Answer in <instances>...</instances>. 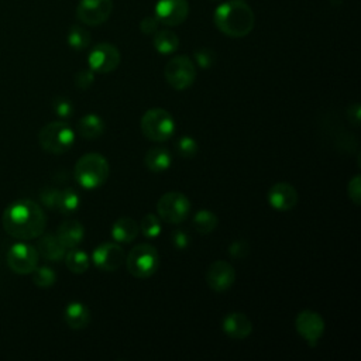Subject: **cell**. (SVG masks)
<instances>
[{
    "mask_svg": "<svg viewBox=\"0 0 361 361\" xmlns=\"http://www.w3.org/2000/svg\"><path fill=\"white\" fill-rule=\"evenodd\" d=\"M235 281V271L233 265L227 261L219 259L209 265L206 271V282L209 288L214 292H226L233 286Z\"/></svg>",
    "mask_w": 361,
    "mask_h": 361,
    "instance_id": "cell-14",
    "label": "cell"
},
{
    "mask_svg": "<svg viewBox=\"0 0 361 361\" xmlns=\"http://www.w3.org/2000/svg\"><path fill=\"white\" fill-rule=\"evenodd\" d=\"M52 109L55 111V114L61 118H66L71 117L73 113V104L69 99L66 97H56L52 102Z\"/></svg>",
    "mask_w": 361,
    "mask_h": 361,
    "instance_id": "cell-33",
    "label": "cell"
},
{
    "mask_svg": "<svg viewBox=\"0 0 361 361\" xmlns=\"http://www.w3.org/2000/svg\"><path fill=\"white\" fill-rule=\"evenodd\" d=\"M295 327L299 336L313 347L324 333V320L313 310H302L295 319Z\"/></svg>",
    "mask_w": 361,
    "mask_h": 361,
    "instance_id": "cell-12",
    "label": "cell"
},
{
    "mask_svg": "<svg viewBox=\"0 0 361 361\" xmlns=\"http://www.w3.org/2000/svg\"><path fill=\"white\" fill-rule=\"evenodd\" d=\"M193 58L202 69H209L216 61V54L209 48H199L195 51Z\"/></svg>",
    "mask_w": 361,
    "mask_h": 361,
    "instance_id": "cell-32",
    "label": "cell"
},
{
    "mask_svg": "<svg viewBox=\"0 0 361 361\" xmlns=\"http://www.w3.org/2000/svg\"><path fill=\"white\" fill-rule=\"evenodd\" d=\"M6 262L14 274H31L38 265V251L35 247L21 240L8 248L6 254Z\"/></svg>",
    "mask_w": 361,
    "mask_h": 361,
    "instance_id": "cell-9",
    "label": "cell"
},
{
    "mask_svg": "<svg viewBox=\"0 0 361 361\" xmlns=\"http://www.w3.org/2000/svg\"><path fill=\"white\" fill-rule=\"evenodd\" d=\"M58 240L65 248H73L82 243L85 235V228L78 220H65L59 224L56 234Z\"/></svg>",
    "mask_w": 361,
    "mask_h": 361,
    "instance_id": "cell-18",
    "label": "cell"
},
{
    "mask_svg": "<svg viewBox=\"0 0 361 361\" xmlns=\"http://www.w3.org/2000/svg\"><path fill=\"white\" fill-rule=\"evenodd\" d=\"M79 203H80V197L76 193V190H73L72 188H68V189L59 190L55 210H58L62 214H71L78 210Z\"/></svg>",
    "mask_w": 361,
    "mask_h": 361,
    "instance_id": "cell-26",
    "label": "cell"
},
{
    "mask_svg": "<svg viewBox=\"0 0 361 361\" xmlns=\"http://www.w3.org/2000/svg\"><path fill=\"white\" fill-rule=\"evenodd\" d=\"M94 82V72L89 68V69H82L75 75V85L79 89H87L92 86V83Z\"/></svg>",
    "mask_w": 361,
    "mask_h": 361,
    "instance_id": "cell-35",
    "label": "cell"
},
{
    "mask_svg": "<svg viewBox=\"0 0 361 361\" xmlns=\"http://www.w3.org/2000/svg\"><path fill=\"white\" fill-rule=\"evenodd\" d=\"M250 251V247H248V243L244 241V240H237L234 241L230 248H228V254L235 258V259H241L244 258Z\"/></svg>",
    "mask_w": 361,
    "mask_h": 361,
    "instance_id": "cell-38",
    "label": "cell"
},
{
    "mask_svg": "<svg viewBox=\"0 0 361 361\" xmlns=\"http://www.w3.org/2000/svg\"><path fill=\"white\" fill-rule=\"evenodd\" d=\"M109 173L110 165L107 159L97 152L82 155L73 169L76 182L85 189H96L102 186L107 180Z\"/></svg>",
    "mask_w": 361,
    "mask_h": 361,
    "instance_id": "cell-3",
    "label": "cell"
},
{
    "mask_svg": "<svg viewBox=\"0 0 361 361\" xmlns=\"http://www.w3.org/2000/svg\"><path fill=\"white\" fill-rule=\"evenodd\" d=\"M31 274H32V282L39 288H49L56 281L55 271L45 265H42V267L37 265Z\"/></svg>",
    "mask_w": 361,
    "mask_h": 361,
    "instance_id": "cell-29",
    "label": "cell"
},
{
    "mask_svg": "<svg viewBox=\"0 0 361 361\" xmlns=\"http://www.w3.org/2000/svg\"><path fill=\"white\" fill-rule=\"evenodd\" d=\"M221 329L226 336L233 340H244L252 331L251 320L240 312H233L224 316L221 322Z\"/></svg>",
    "mask_w": 361,
    "mask_h": 361,
    "instance_id": "cell-17",
    "label": "cell"
},
{
    "mask_svg": "<svg viewBox=\"0 0 361 361\" xmlns=\"http://www.w3.org/2000/svg\"><path fill=\"white\" fill-rule=\"evenodd\" d=\"M78 133L86 140L99 138L104 133V121L97 114H85L78 121Z\"/></svg>",
    "mask_w": 361,
    "mask_h": 361,
    "instance_id": "cell-23",
    "label": "cell"
},
{
    "mask_svg": "<svg viewBox=\"0 0 361 361\" xmlns=\"http://www.w3.org/2000/svg\"><path fill=\"white\" fill-rule=\"evenodd\" d=\"M348 197L353 200L354 204L361 203V176L355 175L347 185Z\"/></svg>",
    "mask_w": 361,
    "mask_h": 361,
    "instance_id": "cell-36",
    "label": "cell"
},
{
    "mask_svg": "<svg viewBox=\"0 0 361 361\" xmlns=\"http://www.w3.org/2000/svg\"><path fill=\"white\" fill-rule=\"evenodd\" d=\"M154 48L164 55L172 54L179 48V38L171 30H157L154 34Z\"/></svg>",
    "mask_w": 361,
    "mask_h": 361,
    "instance_id": "cell-24",
    "label": "cell"
},
{
    "mask_svg": "<svg viewBox=\"0 0 361 361\" xmlns=\"http://www.w3.org/2000/svg\"><path fill=\"white\" fill-rule=\"evenodd\" d=\"M120 52L118 49L109 42L97 44L92 48L87 56L89 68L93 72L99 73H109L114 71L120 63Z\"/></svg>",
    "mask_w": 361,
    "mask_h": 361,
    "instance_id": "cell-10",
    "label": "cell"
},
{
    "mask_svg": "<svg viewBox=\"0 0 361 361\" xmlns=\"http://www.w3.org/2000/svg\"><path fill=\"white\" fill-rule=\"evenodd\" d=\"M158 217L165 223L179 224L188 219L190 213V202L180 192H166L157 203Z\"/></svg>",
    "mask_w": 361,
    "mask_h": 361,
    "instance_id": "cell-7",
    "label": "cell"
},
{
    "mask_svg": "<svg viewBox=\"0 0 361 361\" xmlns=\"http://www.w3.org/2000/svg\"><path fill=\"white\" fill-rule=\"evenodd\" d=\"M189 14L188 0H158L155 4L157 20L169 27L182 24Z\"/></svg>",
    "mask_w": 361,
    "mask_h": 361,
    "instance_id": "cell-13",
    "label": "cell"
},
{
    "mask_svg": "<svg viewBox=\"0 0 361 361\" xmlns=\"http://www.w3.org/2000/svg\"><path fill=\"white\" fill-rule=\"evenodd\" d=\"M213 21L217 30L224 35L241 38L252 31L255 17L251 7L244 0H228L214 10Z\"/></svg>",
    "mask_w": 361,
    "mask_h": 361,
    "instance_id": "cell-2",
    "label": "cell"
},
{
    "mask_svg": "<svg viewBox=\"0 0 361 361\" xmlns=\"http://www.w3.org/2000/svg\"><path fill=\"white\" fill-rule=\"evenodd\" d=\"M58 196H59V189L55 188H44L39 193V200L41 203L48 207L55 210L56 209V202H58Z\"/></svg>",
    "mask_w": 361,
    "mask_h": 361,
    "instance_id": "cell-34",
    "label": "cell"
},
{
    "mask_svg": "<svg viewBox=\"0 0 361 361\" xmlns=\"http://www.w3.org/2000/svg\"><path fill=\"white\" fill-rule=\"evenodd\" d=\"M158 25H159V21L157 20L155 16H148V17H144L140 23V30L142 34H155L157 30H158Z\"/></svg>",
    "mask_w": 361,
    "mask_h": 361,
    "instance_id": "cell-39",
    "label": "cell"
},
{
    "mask_svg": "<svg viewBox=\"0 0 361 361\" xmlns=\"http://www.w3.org/2000/svg\"><path fill=\"white\" fill-rule=\"evenodd\" d=\"M92 259L93 264L106 272H111L118 269L124 259H126V254L123 251V248L116 244V243H103L100 245H97L92 254Z\"/></svg>",
    "mask_w": 361,
    "mask_h": 361,
    "instance_id": "cell-15",
    "label": "cell"
},
{
    "mask_svg": "<svg viewBox=\"0 0 361 361\" xmlns=\"http://www.w3.org/2000/svg\"><path fill=\"white\" fill-rule=\"evenodd\" d=\"M63 319L66 324L73 330L85 329L90 322L89 309L80 302H71L63 310Z\"/></svg>",
    "mask_w": 361,
    "mask_h": 361,
    "instance_id": "cell-20",
    "label": "cell"
},
{
    "mask_svg": "<svg viewBox=\"0 0 361 361\" xmlns=\"http://www.w3.org/2000/svg\"><path fill=\"white\" fill-rule=\"evenodd\" d=\"M68 44L71 48L82 51L90 44V32L80 25H73L68 31Z\"/></svg>",
    "mask_w": 361,
    "mask_h": 361,
    "instance_id": "cell-28",
    "label": "cell"
},
{
    "mask_svg": "<svg viewBox=\"0 0 361 361\" xmlns=\"http://www.w3.org/2000/svg\"><path fill=\"white\" fill-rule=\"evenodd\" d=\"M138 230H140L138 223L134 219L126 216V217H120L113 223L110 233L117 243H131L138 235Z\"/></svg>",
    "mask_w": 361,
    "mask_h": 361,
    "instance_id": "cell-21",
    "label": "cell"
},
{
    "mask_svg": "<svg viewBox=\"0 0 361 361\" xmlns=\"http://www.w3.org/2000/svg\"><path fill=\"white\" fill-rule=\"evenodd\" d=\"M140 127L145 138L155 142H164L173 135L175 120L166 110L155 107L142 114Z\"/></svg>",
    "mask_w": 361,
    "mask_h": 361,
    "instance_id": "cell-5",
    "label": "cell"
},
{
    "mask_svg": "<svg viewBox=\"0 0 361 361\" xmlns=\"http://www.w3.org/2000/svg\"><path fill=\"white\" fill-rule=\"evenodd\" d=\"M197 142L195 138L189 137V135H183L176 142V149L178 154L183 158H193L197 154Z\"/></svg>",
    "mask_w": 361,
    "mask_h": 361,
    "instance_id": "cell-31",
    "label": "cell"
},
{
    "mask_svg": "<svg viewBox=\"0 0 361 361\" xmlns=\"http://www.w3.org/2000/svg\"><path fill=\"white\" fill-rule=\"evenodd\" d=\"M172 157L165 147H152L144 157V165L151 172H164L171 166Z\"/></svg>",
    "mask_w": 361,
    "mask_h": 361,
    "instance_id": "cell-22",
    "label": "cell"
},
{
    "mask_svg": "<svg viewBox=\"0 0 361 361\" xmlns=\"http://www.w3.org/2000/svg\"><path fill=\"white\" fill-rule=\"evenodd\" d=\"M217 216L210 210H199L193 216V228L199 234H210L217 227Z\"/></svg>",
    "mask_w": 361,
    "mask_h": 361,
    "instance_id": "cell-27",
    "label": "cell"
},
{
    "mask_svg": "<svg viewBox=\"0 0 361 361\" xmlns=\"http://www.w3.org/2000/svg\"><path fill=\"white\" fill-rule=\"evenodd\" d=\"M41 148L49 154H63L69 151L75 142V133L69 124L63 121H51L38 133Z\"/></svg>",
    "mask_w": 361,
    "mask_h": 361,
    "instance_id": "cell-4",
    "label": "cell"
},
{
    "mask_svg": "<svg viewBox=\"0 0 361 361\" xmlns=\"http://www.w3.org/2000/svg\"><path fill=\"white\" fill-rule=\"evenodd\" d=\"M63 258H65L68 269L73 274H83L89 268V264H90L89 255L83 250H79L76 247L71 248L65 254Z\"/></svg>",
    "mask_w": 361,
    "mask_h": 361,
    "instance_id": "cell-25",
    "label": "cell"
},
{
    "mask_svg": "<svg viewBox=\"0 0 361 361\" xmlns=\"http://www.w3.org/2000/svg\"><path fill=\"white\" fill-rule=\"evenodd\" d=\"M164 75L171 87L175 90H185L195 82L196 68L189 56L178 55L168 61Z\"/></svg>",
    "mask_w": 361,
    "mask_h": 361,
    "instance_id": "cell-8",
    "label": "cell"
},
{
    "mask_svg": "<svg viewBox=\"0 0 361 361\" xmlns=\"http://www.w3.org/2000/svg\"><path fill=\"white\" fill-rule=\"evenodd\" d=\"M171 243L176 250H185L190 244V238L185 230L176 228L171 233Z\"/></svg>",
    "mask_w": 361,
    "mask_h": 361,
    "instance_id": "cell-37",
    "label": "cell"
},
{
    "mask_svg": "<svg viewBox=\"0 0 361 361\" xmlns=\"http://www.w3.org/2000/svg\"><path fill=\"white\" fill-rule=\"evenodd\" d=\"M267 197L268 203L279 212H288L293 209L299 199L296 189L286 182H278L272 185L268 190Z\"/></svg>",
    "mask_w": 361,
    "mask_h": 361,
    "instance_id": "cell-16",
    "label": "cell"
},
{
    "mask_svg": "<svg viewBox=\"0 0 361 361\" xmlns=\"http://www.w3.org/2000/svg\"><path fill=\"white\" fill-rule=\"evenodd\" d=\"M140 226V230L142 233L144 237H148V238H155L159 235L161 233V221H159V217L154 213H147L141 223L138 224Z\"/></svg>",
    "mask_w": 361,
    "mask_h": 361,
    "instance_id": "cell-30",
    "label": "cell"
},
{
    "mask_svg": "<svg viewBox=\"0 0 361 361\" xmlns=\"http://www.w3.org/2000/svg\"><path fill=\"white\" fill-rule=\"evenodd\" d=\"M37 251L38 255H41L42 258L52 261V262H58L61 259H63L65 257V247L61 244V241L58 240L56 235L47 233V234H41L38 244H37Z\"/></svg>",
    "mask_w": 361,
    "mask_h": 361,
    "instance_id": "cell-19",
    "label": "cell"
},
{
    "mask_svg": "<svg viewBox=\"0 0 361 361\" xmlns=\"http://www.w3.org/2000/svg\"><path fill=\"white\" fill-rule=\"evenodd\" d=\"M128 272L140 279L148 278L155 274L159 265V255L154 245L142 243L137 244L126 257Z\"/></svg>",
    "mask_w": 361,
    "mask_h": 361,
    "instance_id": "cell-6",
    "label": "cell"
},
{
    "mask_svg": "<svg viewBox=\"0 0 361 361\" xmlns=\"http://www.w3.org/2000/svg\"><path fill=\"white\" fill-rule=\"evenodd\" d=\"M347 116H348V120L351 121V124L358 126L360 124V104L358 103H353L347 109Z\"/></svg>",
    "mask_w": 361,
    "mask_h": 361,
    "instance_id": "cell-40",
    "label": "cell"
},
{
    "mask_svg": "<svg viewBox=\"0 0 361 361\" xmlns=\"http://www.w3.org/2000/svg\"><path fill=\"white\" fill-rule=\"evenodd\" d=\"M1 223L8 235L17 240H32L44 233L47 217L38 203L20 199L4 209Z\"/></svg>",
    "mask_w": 361,
    "mask_h": 361,
    "instance_id": "cell-1",
    "label": "cell"
},
{
    "mask_svg": "<svg viewBox=\"0 0 361 361\" xmlns=\"http://www.w3.org/2000/svg\"><path fill=\"white\" fill-rule=\"evenodd\" d=\"M113 11V0H80L76 7V18L86 25L104 23Z\"/></svg>",
    "mask_w": 361,
    "mask_h": 361,
    "instance_id": "cell-11",
    "label": "cell"
}]
</instances>
